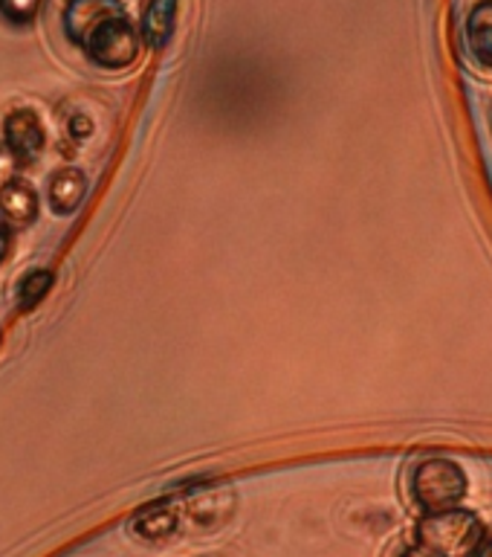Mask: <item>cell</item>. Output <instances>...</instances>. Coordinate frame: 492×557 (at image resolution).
Wrapping results in <instances>:
<instances>
[{
  "instance_id": "cell-12",
  "label": "cell",
  "mask_w": 492,
  "mask_h": 557,
  "mask_svg": "<svg viewBox=\"0 0 492 557\" xmlns=\"http://www.w3.org/2000/svg\"><path fill=\"white\" fill-rule=\"evenodd\" d=\"M43 9V0H0V17L7 21L9 26H17V29H26L38 21Z\"/></svg>"
},
{
  "instance_id": "cell-6",
  "label": "cell",
  "mask_w": 492,
  "mask_h": 557,
  "mask_svg": "<svg viewBox=\"0 0 492 557\" xmlns=\"http://www.w3.org/2000/svg\"><path fill=\"white\" fill-rule=\"evenodd\" d=\"M87 189H90V181H87L85 169L61 165L47 177V207L59 218L76 215L78 207L85 203Z\"/></svg>"
},
{
  "instance_id": "cell-2",
  "label": "cell",
  "mask_w": 492,
  "mask_h": 557,
  "mask_svg": "<svg viewBox=\"0 0 492 557\" xmlns=\"http://www.w3.org/2000/svg\"><path fill=\"white\" fill-rule=\"evenodd\" d=\"M412 499L420 513H441L461 508L467 499L469 479L461 465L450 459H426L415 465L408 479Z\"/></svg>"
},
{
  "instance_id": "cell-13",
  "label": "cell",
  "mask_w": 492,
  "mask_h": 557,
  "mask_svg": "<svg viewBox=\"0 0 492 557\" xmlns=\"http://www.w3.org/2000/svg\"><path fill=\"white\" fill-rule=\"evenodd\" d=\"M17 172H21V165L15 163V157L9 154V148L0 143V191L7 189L9 183L15 181Z\"/></svg>"
},
{
  "instance_id": "cell-4",
  "label": "cell",
  "mask_w": 492,
  "mask_h": 557,
  "mask_svg": "<svg viewBox=\"0 0 492 557\" xmlns=\"http://www.w3.org/2000/svg\"><path fill=\"white\" fill-rule=\"evenodd\" d=\"M0 137L9 154L15 157L21 169H29L41 160L43 148H47V128H43L41 116L35 108H12L3 116L0 125Z\"/></svg>"
},
{
  "instance_id": "cell-7",
  "label": "cell",
  "mask_w": 492,
  "mask_h": 557,
  "mask_svg": "<svg viewBox=\"0 0 492 557\" xmlns=\"http://www.w3.org/2000/svg\"><path fill=\"white\" fill-rule=\"evenodd\" d=\"M38 215H41V195L33 183L17 174L15 181L0 191V218L12 230H26L38 221Z\"/></svg>"
},
{
  "instance_id": "cell-3",
  "label": "cell",
  "mask_w": 492,
  "mask_h": 557,
  "mask_svg": "<svg viewBox=\"0 0 492 557\" xmlns=\"http://www.w3.org/2000/svg\"><path fill=\"white\" fill-rule=\"evenodd\" d=\"M142 47H146V41H142L139 24L130 21L128 12H122V15L108 17L104 24L96 26L78 50L85 52V59L93 67L119 73V70H128L137 64Z\"/></svg>"
},
{
  "instance_id": "cell-9",
  "label": "cell",
  "mask_w": 492,
  "mask_h": 557,
  "mask_svg": "<svg viewBox=\"0 0 492 557\" xmlns=\"http://www.w3.org/2000/svg\"><path fill=\"white\" fill-rule=\"evenodd\" d=\"M467 50L481 70H492V0H478L467 15Z\"/></svg>"
},
{
  "instance_id": "cell-8",
  "label": "cell",
  "mask_w": 492,
  "mask_h": 557,
  "mask_svg": "<svg viewBox=\"0 0 492 557\" xmlns=\"http://www.w3.org/2000/svg\"><path fill=\"white\" fill-rule=\"evenodd\" d=\"M174 24H177V0H148L139 17V33L151 50H163L172 41Z\"/></svg>"
},
{
  "instance_id": "cell-1",
  "label": "cell",
  "mask_w": 492,
  "mask_h": 557,
  "mask_svg": "<svg viewBox=\"0 0 492 557\" xmlns=\"http://www.w3.org/2000/svg\"><path fill=\"white\" fill-rule=\"evenodd\" d=\"M484 522L464 505L441 513H424L415 529L417 546L434 557H476L484 540Z\"/></svg>"
},
{
  "instance_id": "cell-16",
  "label": "cell",
  "mask_w": 492,
  "mask_h": 557,
  "mask_svg": "<svg viewBox=\"0 0 492 557\" xmlns=\"http://www.w3.org/2000/svg\"><path fill=\"white\" fill-rule=\"evenodd\" d=\"M476 557H492V534H484L481 546H478Z\"/></svg>"
},
{
  "instance_id": "cell-11",
  "label": "cell",
  "mask_w": 492,
  "mask_h": 557,
  "mask_svg": "<svg viewBox=\"0 0 492 557\" xmlns=\"http://www.w3.org/2000/svg\"><path fill=\"white\" fill-rule=\"evenodd\" d=\"M52 285H55V273L50 268H33L26 270L24 276L17 278L15 302L21 311H33L50 296Z\"/></svg>"
},
{
  "instance_id": "cell-18",
  "label": "cell",
  "mask_w": 492,
  "mask_h": 557,
  "mask_svg": "<svg viewBox=\"0 0 492 557\" xmlns=\"http://www.w3.org/2000/svg\"><path fill=\"white\" fill-rule=\"evenodd\" d=\"M0 339H3V334H0Z\"/></svg>"
},
{
  "instance_id": "cell-14",
  "label": "cell",
  "mask_w": 492,
  "mask_h": 557,
  "mask_svg": "<svg viewBox=\"0 0 492 557\" xmlns=\"http://www.w3.org/2000/svg\"><path fill=\"white\" fill-rule=\"evenodd\" d=\"M67 134L76 139V143H85V139L93 134V120L85 116V113H73L67 120Z\"/></svg>"
},
{
  "instance_id": "cell-15",
  "label": "cell",
  "mask_w": 492,
  "mask_h": 557,
  "mask_svg": "<svg viewBox=\"0 0 492 557\" xmlns=\"http://www.w3.org/2000/svg\"><path fill=\"white\" fill-rule=\"evenodd\" d=\"M12 244H15V230L0 218V264L9 259V252H12Z\"/></svg>"
},
{
  "instance_id": "cell-17",
  "label": "cell",
  "mask_w": 492,
  "mask_h": 557,
  "mask_svg": "<svg viewBox=\"0 0 492 557\" xmlns=\"http://www.w3.org/2000/svg\"><path fill=\"white\" fill-rule=\"evenodd\" d=\"M400 557H434V555H432V552H426V548H420V546H412V548H406V552H403Z\"/></svg>"
},
{
  "instance_id": "cell-5",
  "label": "cell",
  "mask_w": 492,
  "mask_h": 557,
  "mask_svg": "<svg viewBox=\"0 0 492 557\" xmlns=\"http://www.w3.org/2000/svg\"><path fill=\"white\" fill-rule=\"evenodd\" d=\"M122 12H128L122 0H67V7L61 12V29L73 47H81V41L96 26Z\"/></svg>"
},
{
  "instance_id": "cell-10",
  "label": "cell",
  "mask_w": 492,
  "mask_h": 557,
  "mask_svg": "<svg viewBox=\"0 0 492 557\" xmlns=\"http://www.w3.org/2000/svg\"><path fill=\"white\" fill-rule=\"evenodd\" d=\"M180 529V511L174 505H154L130 520V531L142 540H165Z\"/></svg>"
}]
</instances>
